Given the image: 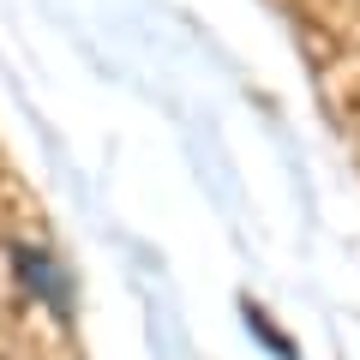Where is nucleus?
<instances>
[{"mask_svg": "<svg viewBox=\"0 0 360 360\" xmlns=\"http://www.w3.org/2000/svg\"><path fill=\"white\" fill-rule=\"evenodd\" d=\"M6 264H13V276L54 312V319H72V276H66V264L54 252H42V246H30V240H13L6 246Z\"/></svg>", "mask_w": 360, "mask_h": 360, "instance_id": "1", "label": "nucleus"}, {"mask_svg": "<svg viewBox=\"0 0 360 360\" xmlns=\"http://www.w3.org/2000/svg\"><path fill=\"white\" fill-rule=\"evenodd\" d=\"M240 312H246V330H252V336H258V342H264L276 360H300V354H295V342H288V336L270 324V312H264V307H252V300H246Z\"/></svg>", "mask_w": 360, "mask_h": 360, "instance_id": "2", "label": "nucleus"}]
</instances>
